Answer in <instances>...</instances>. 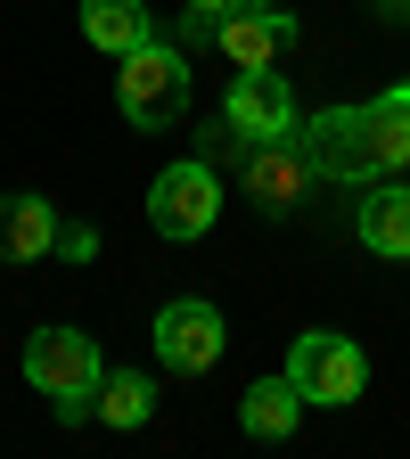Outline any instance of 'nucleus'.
<instances>
[{
  "label": "nucleus",
  "mask_w": 410,
  "mask_h": 459,
  "mask_svg": "<svg viewBox=\"0 0 410 459\" xmlns=\"http://www.w3.org/2000/svg\"><path fill=\"white\" fill-rule=\"evenodd\" d=\"M115 107H124V124L132 132H164V124H181V107H189V57L172 49V41H132L124 57H115Z\"/></svg>",
  "instance_id": "nucleus-1"
},
{
  "label": "nucleus",
  "mask_w": 410,
  "mask_h": 459,
  "mask_svg": "<svg viewBox=\"0 0 410 459\" xmlns=\"http://www.w3.org/2000/svg\"><path fill=\"white\" fill-rule=\"evenodd\" d=\"M99 377H107L99 336H83V328H41V336H25V385H33V394H49L66 427L91 411Z\"/></svg>",
  "instance_id": "nucleus-2"
},
{
  "label": "nucleus",
  "mask_w": 410,
  "mask_h": 459,
  "mask_svg": "<svg viewBox=\"0 0 410 459\" xmlns=\"http://www.w3.org/2000/svg\"><path fill=\"white\" fill-rule=\"evenodd\" d=\"M214 213H222V181H214V164L181 156V164H164V172H156V189H148V230H156V238L189 247V238H205V230H214Z\"/></svg>",
  "instance_id": "nucleus-3"
},
{
  "label": "nucleus",
  "mask_w": 410,
  "mask_h": 459,
  "mask_svg": "<svg viewBox=\"0 0 410 459\" xmlns=\"http://www.w3.org/2000/svg\"><path fill=\"white\" fill-rule=\"evenodd\" d=\"M287 377H296L304 402H320V411H345V402H362L370 361H362V344H353V336L312 328V336H296V353H287Z\"/></svg>",
  "instance_id": "nucleus-4"
},
{
  "label": "nucleus",
  "mask_w": 410,
  "mask_h": 459,
  "mask_svg": "<svg viewBox=\"0 0 410 459\" xmlns=\"http://www.w3.org/2000/svg\"><path fill=\"white\" fill-rule=\"evenodd\" d=\"M296 140H304V156H312L320 181H378V172H386L378 148H370L362 107H320V115H304Z\"/></svg>",
  "instance_id": "nucleus-5"
},
{
  "label": "nucleus",
  "mask_w": 410,
  "mask_h": 459,
  "mask_svg": "<svg viewBox=\"0 0 410 459\" xmlns=\"http://www.w3.org/2000/svg\"><path fill=\"white\" fill-rule=\"evenodd\" d=\"M222 344H230V328H222V312H214L205 296H172V304L156 312V361H164L172 377H205V369L222 361Z\"/></svg>",
  "instance_id": "nucleus-6"
},
{
  "label": "nucleus",
  "mask_w": 410,
  "mask_h": 459,
  "mask_svg": "<svg viewBox=\"0 0 410 459\" xmlns=\"http://www.w3.org/2000/svg\"><path fill=\"white\" fill-rule=\"evenodd\" d=\"M222 124L255 148V140H296L304 115H296L287 74H271V66H239V82H230V99H222Z\"/></svg>",
  "instance_id": "nucleus-7"
},
{
  "label": "nucleus",
  "mask_w": 410,
  "mask_h": 459,
  "mask_svg": "<svg viewBox=\"0 0 410 459\" xmlns=\"http://www.w3.org/2000/svg\"><path fill=\"white\" fill-rule=\"evenodd\" d=\"M296 41V17L279 9V0H230L214 17V49L230 66H279V49Z\"/></svg>",
  "instance_id": "nucleus-8"
},
{
  "label": "nucleus",
  "mask_w": 410,
  "mask_h": 459,
  "mask_svg": "<svg viewBox=\"0 0 410 459\" xmlns=\"http://www.w3.org/2000/svg\"><path fill=\"white\" fill-rule=\"evenodd\" d=\"M304 181H320L312 156H304V140H255V156H247V189H255L263 213H287V205L304 197Z\"/></svg>",
  "instance_id": "nucleus-9"
},
{
  "label": "nucleus",
  "mask_w": 410,
  "mask_h": 459,
  "mask_svg": "<svg viewBox=\"0 0 410 459\" xmlns=\"http://www.w3.org/2000/svg\"><path fill=\"white\" fill-rule=\"evenodd\" d=\"M353 230H362V247H370V255L410 263V189H402V181H378V189L353 205Z\"/></svg>",
  "instance_id": "nucleus-10"
},
{
  "label": "nucleus",
  "mask_w": 410,
  "mask_h": 459,
  "mask_svg": "<svg viewBox=\"0 0 410 459\" xmlns=\"http://www.w3.org/2000/svg\"><path fill=\"white\" fill-rule=\"evenodd\" d=\"M49 247H57V213H49V197H33V189L0 197V263H41Z\"/></svg>",
  "instance_id": "nucleus-11"
},
{
  "label": "nucleus",
  "mask_w": 410,
  "mask_h": 459,
  "mask_svg": "<svg viewBox=\"0 0 410 459\" xmlns=\"http://www.w3.org/2000/svg\"><path fill=\"white\" fill-rule=\"evenodd\" d=\"M304 411H312V402L296 394V377H255V385H247V402H239V427H247L255 443H287Z\"/></svg>",
  "instance_id": "nucleus-12"
},
{
  "label": "nucleus",
  "mask_w": 410,
  "mask_h": 459,
  "mask_svg": "<svg viewBox=\"0 0 410 459\" xmlns=\"http://www.w3.org/2000/svg\"><path fill=\"white\" fill-rule=\"evenodd\" d=\"M83 41L124 57L132 41H148V0H83Z\"/></svg>",
  "instance_id": "nucleus-13"
},
{
  "label": "nucleus",
  "mask_w": 410,
  "mask_h": 459,
  "mask_svg": "<svg viewBox=\"0 0 410 459\" xmlns=\"http://www.w3.org/2000/svg\"><path fill=\"white\" fill-rule=\"evenodd\" d=\"M362 124H370V148H378V164H386V172H394V164H410V82L378 91V99L362 107Z\"/></svg>",
  "instance_id": "nucleus-14"
},
{
  "label": "nucleus",
  "mask_w": 410,
  "mask_h": 459,
  "mask_svg": "<svg viewBox=\"0 0 410 459\" xmlns=\"http://www.w3.org/2000/svg\"><path fill=\"white\" fill-rule=\"evenodd\" d=\"M91 411H99L107 427H148L156 385H148L140 369H107V377H99V394H91Z\"/></svg>",
  "instance_id": "nucleus-15"
},
{
  "label": "nucleus",
  "mask_w": 410,
  "mask_h": 459,
  "mask_svg": "<svg viewBox=\"0 0 410 459\" xmlns=\"http://www.w3.org/2000/svg\"><path fill=\"white\" fill-rule=\"evenodd\" d=\"M49 255H66V263L83 271V263L99 255V230H91V221H83V230H57V247H49Z\"/></svg>",
  "instance_id": "nucleus-16"
},
{
  "label": "nucleus",
  "mask_w": 410,
  "mask_h": 459,
  "mask_svg": "<svg viewBox=\"0 0 410 459\" xmlns=\"http://www.w3.org/2000/svg\"><path fill=\"white\" fill-rule=\"evenodd\" d=\"M181 9H197V17H222V9H230V0H181Z\"/></svg>",
  "instance_id": "nucleus-17"
},
{
  "label": "nucleus",
  "mask_w": 410,
  "mask_h": 459,
  "mask_svg": "<svg viewBox=\"0 0 410 459\" xmlns=\"http://www.w3.org/2000/svg\"><path fill=\"white\" fill-rule=\"evenodd\" d=\"M378 9H386V17H410V0H378Z\"/></svg>",
  "instance_id": "nucleus-18"
}]
</instances>
